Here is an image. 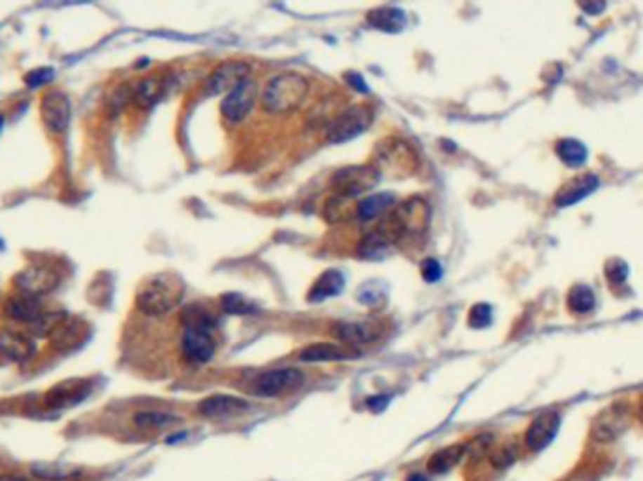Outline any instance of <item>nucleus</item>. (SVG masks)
I'll list each match as a JSON object with an SVG mask.
<instances>
[{
    "label": "nucleus",
    "instance_id": "45",
    "mask_svg": "<svg viewBox=\"0 0 643 481\" xmlns=\"http://www.w3.org/2000/svg\"><path fill=\"white\" fill-rule=\"evenodd\" d=\"M0 481H29L21 475H0Z\"/></svg>",
    "mask_w": 643,
    "mask_h": 481
},
{
    "label": "nucleus",
    "instance_id": "41",
    "mask_svg": "<svg viewBox=\"0 0 643 481\" xmlns=\"http://www.w3.org/2000/svg\"><path fill=\"white\" fill-rule=\"evenodd\" d=\"M421 276L425 282H437L442 276V267L437 259L429 258L421 264Z\"/></svg>",
    "mask_w": 643,
    "mask_h": 481
},
{
    "label": "nucleus",
    "instance_id": "25",
    "mask_svg": "<svg viewBox=\"0 0 643 481\" xmlns=\"http://www.w3.org/2000/svg\"><path fill=\"white\" fill-rule=\"evenodd\" d=\"M166 93L164 81L158 77H145L132 88V102L141 109H149L157 104Z\"/></svg>",
    "mask_w": 643,
    "mask_h": 481
},
{
    "label": "nucleus",
    "instance_id": "18",
    "mask_svg": "<svg viewBox=\"0 0 643 481\" xmlns=\"http://www.w3.org/2000/svg\"><path fill=\"white\" fill-rule=\"evenodd\" d=\"M299 361L303 363H322V361H346L359 358V350L346 344H310L299 352Z\"/></svg>",
    "mask_w": 643,
    "mask_h": 481
},
{
    "label": "nucleus",
    "instance_id": "6",
    "mask_svg": "<svg viewBox=\"0 0 643 481\" xmlns=\"http://www.w3.org/2000/svg\"><path fill=\"white\" fill-rule=\"evenodd\" d=\"M60 276L57 271L44 264L29 265L27 269L13 276V286L18 290V294L32 295V297H44V295L51 294L59 287Z\"/></svg>",
    "mask_w": 643,
    "mask_h": 481
},
{
    "label": "nucleus",
    "instance_id": "19",
    "mask_svg": "<svg viewBox=\"0 0 643 481\" xmlns=\"http://www.w3.org/2000/svg\"><path fill=\"white\" fill-rule=\"evenodd\" d=\"M44 311L46 309H44V303H41L40 297H32V295L25 294H15L12 297H8L6 305H4V314L10 320H13V322L25 323V325L34 322Z\"/></svg>",
    "mask_w": 643,
    "mask_h": 481
},
{
    "label": "nucleus",
    "instance_id": "35",
    "mask_svg": "<svg viewBox=\"0 0 643 481\" xmlns=\"http://www.w3.org/2000/svg\"><path fill=\"white\" fill-rule=\"evenodd\" d=\"M220 306L226 314H237V316H245L258 311V306L241 294H224L220 297Z\"/></svg>",
    "mask_w": 643,
    "mask_h": 481
},
{
    "label": "nucleus",
    "instance_id": "46",
    "mask_svg": "<svg viewBox=\"0 0 643 481\" xmlns=\"http://www.w3.org/2000/svg\"><path fill=\"white\" fill-rule=\"evenodd\" d=\"M2 126H4V115H0V132H2Z\"/></svg>",
    "mask_w": 643,
    "mask_h": 481
},
{
    "label": "nucleus",
    "instance_id": "8",
    "mask_svg": "<svg viewBox=\"0 0 643 481\" xmlns=\"http://www.w3.org/2000/svg\"><path fill=\"white\" fill-rule=\"evenodd\" d=\"M305 384V374L298 369L270 370L258 376L252 384V391L260 397H281L298 391Z\"/></svg>",
    "mask_w": 643,
    "mask_h": 481
},
{
    "label": "nucleus",
    "instance_id": "27",
    "mask_svg": "<svg viewBox=\"0 0 643 481\" xmlns=\"http://www.w3.org/2000/svg\"><path fill=\"white\" fill-rule=\"evenodd\" d=\"M395 203V196L392 192H382V194L367 196L365 200L357 203L356 217L359 220H373V218L380 217Z\"/></svg>",
    "mask_w": 643,
    "mask_h": 481
},
{
    "label": "nucleus",
    "instance_id": "44",
    "mask_svg": "<svg viewBox=\"0 0 643 481\" xmlns=\"http://www.w3.org/2000/svg\"><path fill=\"white\" fill-rule=\"evenodd\" d=\"M387 397H373V399H369V408H371V410H374V412H378V410H384V408H386V405H387Z\"/></svg>",
    "mask_w": 643,
    "mask_h": 481
},
{
    "label": "nucleus",
    "instance_id": "40",
    "mask_svg": "<svg viewBox=\"0 0 643 481\" xmlns=\"http://www.w3.org/2000/svg\"><path fill=\"white\" fill-rule=\"evenodd\" d=\"M132 100V88L123 85V87H119L115 93L112 94V98H110V109L113 113L121 111L124 106H126V102Z\"/></svg>",
    "mask_w": 643,
    "mask_h": 481
},
{
    "label": "nucleus",
    "instance_id": "4",
    "mask_svg": "<svg viewBox=\"0 0 643 481\" xmlns=\"http://www.w3.org/2000/svg\"><path fill=\"white\" fill-rule=\"evenodd\" d=\"M380 179V171L374 165H346L335 171L331 177V187L337 196L354 200L357 196L373 190Z\"/></svg>",
    "mask_w": 643,
    "mask_h": 481
},
{
    "label": "nucleus",
    "instance_id": "31",
    "mask_svg": "<svg viewBox=\"0 0 643 481\" xmlns=\"http://www.w3.org/2000/svg\"><path fill=\"white\" fill-rule=\"evenodd\" d=\"M463 453H465V446H450L446 447V449H440V452H437L433 457L429 459L427 468H429V472H433V474L448 472V470L453 468L461 461Z\"/></svg>",
    "mask_w": 643,
    "mask_h": 481
},
{
    "label": "nucleus",
    "instance_id": "34",
    "mask_svg": "<svg viewBox=\"0 0 643 481\" xmlns=\"http://www.w3.org/2000/svg\"><path fill=\"white\" fill-rule=\"evenodd\" d=\"M181 320L185 323V327H201L213 331V327L217 325V318L199 305H190L188 309H185Z\"/></svg>",
    "mask_w": 643,
    "mask_h": 481
},
{
    "label": "nucleus",
    "instance_id": "24",
    "mask_svg": "<svg viewBox=\"0 0 643 481\" xmlns=\"http://www.w3.org/2000/svg\"><path fill=\"white\" fill-rule=\"evenodd\" d=\"M367 21L371 27L382 30V32H401L406 25V15L399 8H376L369 12Z\"/></svg>",
    "mask_w": 643,
    "mask_h": 481
},
{
    "label": "nucleus",
    "instance_id": "30",
    "mask_svg": "<svg viewBox=\"0 0 643 481\" xmlns=\"http://www.w3.org/2000/svg\"><path fill=\"white\" fill-rule=\"evenodd\" d=\"M557 156L570 168H579L587 160V147L578 140H561L555 145Z\"/></svg>",
    "mask_w": 643,
    "mask_h": 481
},
{
    "label": "nucleus",
    "instance_id": "17",
    "mask_svg": "<svg viewBox=\"0 0 643 481\" xmlns=\"http://www.w3.org/2000/svg\"><path fill=\"white\" fill-rule=\"evenodd\" d=\"M36 352L34 341L29 333H21L15 329H2L0 331V355L10 361H29Z\"/></svg>",
    "mask_w": 643,
    "mask_h": 481
},
{
    "label": "nucleus",
    "instance_id": "43",
    "mask_svg": "<svg viewBox=\"0 0 643 481\" xmlns=\"http://www.w3.org/2000/svg\"><path fill=\"white\" fill-rule=\"evenodd\" d=\"M346 79H348V83H350L352 87L357 88L359 93H363V94L369 93V85L365 81H363V77L359 76V74H356V72H350V74H346Z\"/></svg>",
    "mask_w": 643,
    "mask_h": 481
},
{
    "label": "nucleus",
    "instance_id": "26",
    "mask_svg": "<svg viewBox=\"0 0 643 481\" xmlns=\"http://www.w3.org/2000/svg\"><path fill=\"white\" fill-rule=\"evenodd\" d=\"M30 474L41 481H70L81 474V470L72 464L40 463L30 466Z\"/></svg>",
    "mask_w": 643,
    "mask_h": 481
},
{
    "label": "nucleus",
    "instance_id": "1",
    "mask_svg": "<svg viewBox=\"0 0 643 481\" xmlns=\"http://www.w3.org/2000/svg\"><path fill=\"white\" fill-rule=\"evenodd\" d=\"M185 294V282L175 273H158L141 282L135 306L147 316H162L175 309Z\"/></svg>",
    "mask_w": 643,
    "mask_h": 481
},
{
    "label": "nucleus",
    "instance_id": "23",
    "mask_svg": "<svg viewBox=\"0 0 643 481\" xmlns=\"http://www.w3.org/2000/svg\"><path fill=\"white\" fill-rule=\"evenodd\" d=\"M343 287H345V276L340 275L339 271L329 269L324 275L318 276L314 286L310 287L309 301L310 303H320V301H326L329 297H335L343 292Z\"/></svg>",
    "mask_w": 643,
    "mask_h": 481
},
{
    "label": "nucleus",
    "instance_id": "3",
    "mask_svg": "<svg viewBox=\"0 0 643 481\" xmlns=\"http://www.w3.org/2000/svg\"><path fill=\"white\" fill-rule=\"evenodd\" d=\"M309 93V81L301 74H279L262 93V107L267 113H288L298 109Z\"/></svg>",
    "mask_w": 643,
    "mask_h": 481
},
{
    "label": "nucleus",
    "instance_id": "9",
    "mask_svg": "<svg viewBox=\"0 0 643 481\" xmlns=\"http://www.w3.org/2000/svg\"><path fill=\"white\" fill-rule=\"evenodd\" d=\"M41 123L53 134H62L72 118V106L68 96L60 90H49L40 102Z\"/></svg>",
    "mask_w": 643,
    "mask_h": 481
},
{
    "label": "nucleus",
    "instance_id": "15",
    "mask_svg": "<svg viewBox=\"0 0 643 481\" xmlns=\"http://www.w3.org/2000/svg\"><path fill=\"white\" fill-rule=\"evenodd\" d=\"M628 427V410L625 406L614 405L608 410H604L592 423L591 436L597 442L615 440L617 436Z\"/></svg>",
    "mask_w": 643,
    "mask_h": 481
},
{
    "label": "nucleus",
    "instance_id": "10",
    "mask_svg": "<svg viewBox=\"0 0 643 481\" xmlns=\"http://www.w3.org/2000/svg\"><path fill=\"white\" fill-rule=\"evenodd\" d=\"M91 395V384L83 378H72L53 386L44 397V406L49 410H59V408H72L79 405Z\"/></svg>",
    "mask_w": 643,
    "mask_h": 481
},
{
    "label": "nucleus",
    "instance_id": "7",
    "mask_svg": "<svg viewBox=\"0 0 643 481\" xmlns=\"http://www.w3.org/2000/svg\"><path fill=\"white\" fill-rule=\"evenodd\" d=\"M371 121H373V111L367 106L357 104V106L348 107L339 117L331 121L328 128V141L345 143V141L354 140L371 126Z\"/></svg>",
    "mask_w": 643,
    "mask_h": 481
},
{
    "label": "nucleus",
    "instance_id": "22",
    "mask_svg": "<svg viewBox=\"0 0 643 481\" xmlns=\"http://www.w3.org/2000/svg\"><path fill=\"white\" fill-rule=\"evenodd\" d=\"M392 248L393 240L382 229H374L365 237H362L359 245H357V254H359V258L369 259V262H380V259L390 256Z\"/></svg>",
    "mask_w": 643,
    "mask_h": 481
},
{
    "label": "nucleus",
    "instance_id": "14",
    "mask_svg": "<svg viewBox=\"0 0 643 481\" xmlns=\"http://www.w3.org/2000/svg\"><path fill=\"white\" fill-rule=\"evenodd\" d=\"M335 339L343 344L357 348V344H367L376 341L382 334L380 323L376 320H362V322H339L333 327Z\"/></svg>",
    "mask_w": 643,
    "mask_h": 481
},
{
    "label": "nucleus",
    "instance_id": "21",
    "mask_svg": "<svg viewBox=\"0 0 643 481\" xmlns=\"http://www.w3.org/2000/svg\"><path fill=\"white\" fill-rule=\"evenodd\" d=\"M598 188V177L592 175V173H587V175L576 177L572 181L564 184V187L559 190V194L555 196V203L559 207H568L574 205V203H578L583 198L595 192Z\"/></svg>",
    "mask_w": 643,
    "mask_h": 481
},
{
    "label": "nucleus",
    "instance_id": "38",
    "mask_svg": "<svg viewBox=\"0 0 643 481\" xmlns=\"http://www.w3.org/2000/svg\"><path fill=\"white\" fill-rule=\"evenodd\" d=\"M606 276H608V280L611 284H621L628 276V265L619 258L609 259L608 264H606Z\"/></svg>",
    "mask_w": 643,
    "mask_h": 481
},
{
    "label": "nucleus",
    "instance_id": "36",
    "mask_svg": "<svg viewBox=\"0 0 643 481\" xmlns=\"http://www.w3.org/2000/svg\"><path fill=\"white\" fill-rule=\"evenodd\" d=\"M79 333H81V331L77 327V323L70 322V320L66 318L65 323L53 333V344H57V348H72L76 344L77 339H79Z\"/></svg>",
    "mask_w": 643,
    "mask_h": 481
},
{
    "label": "nucleus",
    "instance_id": "20",
    "mask_svg": "<svg viewBox=\"0 0 643 481\" xmlns=\"http://www.w3.org/2000/svg\"><path fill=\"white\" fill-rule=\"evenodd\" d=\"M248 408V402L232 395H211L199 402L198 410L205 417H228L237 416Z\"/></svg>",
    "mask_w": 643,
    "mask_h": 481
},
{
    "label": "nucleus",
    "instance_id": "28",
    "mask_svg": "<svg viewBox=\"0 0 643 481\" xmlns=\"http://www.w3.org/2000/svg\"><path fill=\"white\" fill-rule=\"evenodd\" d=\"M357 205H352L350 198H343V196H331L326 205H324V218L329 224H345L350 222L356 217Z\"/></svg>",
    "mask_w": 643,
    "mask_h": 481
},
{
    "label": "nucleus",
    "instance_id": "37",
    "mask_svg": "<svg viewBox=\"0 0 643 481\" xmlns=\"http://www.w3.org/2000/svg\"><path fill=\"white\" fill-rule=\"evenodd\" d=\"M493 320V311L491 306L486 305V303H478V305H474L468 312V325L474 329H484L487 325H491Z\"/></svg>",
    "mask_w": 643,
    "mask_h": 481
},
{
    "label": "nucleus",
    "instance_id": "42",
    "mask_svg": "<svg viewBox=\"0 0 643 481\" xmlns=\"http://www.w3.org/2000/svg\"><path fill=\"white\" fill-rule=\"evenodd\" d=\"M491 461L495 466H498V468H504V466L512 464V461H514V455H512L508 449H501V452H497L495 455H493Z\"/></svg>",
    "mask_w": 643,
    "mask_h": 481
},
{
    "label": "nucleus",
    "instance_id": "16",
    "mask_svg": "<svg viewBox=\"0 0 643 481\" xmlns=\"http://www.w3.org/2000/svg\"><path fill=\"white\" fill-rule=\"evenodd\" d=\"M561 425V417L555 412H544L540 414L531 427L525 433V444L531 452H542L545 446H550L551 440L555 438L557 431Z\"/></svg>",
    "mask_w": 643,
    "mask_h": 481
},
{
    "label": "nucleus",
    "instance_id": "11",
    "mask_svg": "<svg viewBox=\"0 0 643 481\" xmlns=\"http://www.w3.org/2000/svg\"><path fill=\"white\" fill-rule=\"evenodd\" d=\"M181 352L188 363H207L215 355V341H213L209 329L185 327L181 339Z\"/></svg>",
    "mask_w": 643,
    "mask_h": 481
},
{
    "label": "nucleus",
    "instance_id": "39",
    "mask_svg": "<svg viewBox=\"0 0 643 481\" xmlns=\"http://www.w3.org/2000/svg\"><path fill=\"white\" fill-rule=\"evenodd\" d=\"M53 74H55L53 68H47V66L46 68H44V66H41V68H34V70H30L29 74L25 76V83H27L30 88L44 87V85H47V83L51 81Z\"/></svg>",
    "mask_w": 643,
    "mask_h": 481
},
{
    "label": "nucleus",
    "instance_id": "33",
    "mask_svg": "<svg viewBox=\"0 0 643 481\" xmlns=\"http://www.w3.org/2000/svg\"><path fill=\"white\" fill-rule=\"evenodd\" d=\"M179 421L175 416H171L168 412L160 410H145L138 412L134 416V423L140 428H168Z\"/></svg>",
    "mask_w": 643,
    "mask_h": 481
},
{
    "label": "nucleus",
    "instance_id": "13",
    "mask_svg": "<svg viewBox=\"0 0 643 481\" xmlns=\"http://www.w3.org/2000/svg\"><path fill=\"white\" fill-rule=\"evenodd\" d=\"M251 74V66L241 60H230L224 62L213 72L205 83V93L207 94H218V93H232L237 85H241L243 81L248 79Z\"/></svg>",
    "mask_w": 643,
    "mask_h": 481
},
{
    "label": "nucleus",
    "instance_id": "5",
    "mask_svg": "<svg viewBox=\"0 0 643 481\" xmlns=\"http://www.w3.org/2000/svg\"><path fill=\"white\" fill-rule=\"evenodd\" d=\"M376 160H378V165L374 168L380 171V175L406 177L414 173L416 165H418L414 149L401 140L384 141L378 149Z\"/></svg>",
    "mask_w": 643,
    "mask_h": 481
},
{
    "label": "nucleus",
    "instance_id": "29",
    "mask_svg": "<svg viewBox=\"0 0 643 481\" xmlns=\"http://www.w3.org/2000/svg\"><path fill=\"white\" fill-rule=\"evenodd\" d=\"M65 320L66 314L62 311H44L34 322L27 325V331L30 337H38V339L53 337V333L65 323Z\"/></svg>",
    "mask_w": 643,
    "mask_h": 481
},
{
    "label": "nucleus",
    "instance_id": "2",
    "mask_svg": "<svg viewBox=\"0 0 643 481\" xmlns=\"http://www.w3.org/2000/svg\"><path fill=\"white\" fill-rule=\"evenodd\" d=\"M429 220H431V207L423 198L414 196L399 203L384 218V226L380 224L378 229H382L393 243L403 239H416L425 233L429 228Z\"/></svg>",
    "mask_w": 643,
    "mask_h": 481
},
{
    "label": "nucleus",
    "instance_id": "12",
    "mask_svg": "<svg viewBox=\"0 0 643 481\" xmlns=\"http://www.w3.org/2000/svg\"><path fill=\"white\" fill-rule=\"evenodd\" d=\"M256 96L258 85L252 79H246L241 85H237L232 93H228V96L220 104V111L232 123H241L251 113L252 106L256 102Z\"/></svg>",
    "mask_w": 643,
    "mask_h": 481
},
{
    "label": "nucleus",
    "instance_id": "32",
    "mask_svg": "<svg viewBox=\"0 0 643 481\" xmlns=\"http://www.w3.org/2000/svg\"><path fill=\"white\" fill-rule=\"evenodd\" d=\"M568 306L570 311L576 314H585L591 312L595 306V294L587 284H576V286L568 292Z\"/></svg>",
    "mask_w": 643,
    "mask_h": 481
}]
</instances>
